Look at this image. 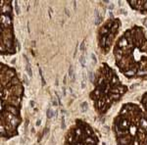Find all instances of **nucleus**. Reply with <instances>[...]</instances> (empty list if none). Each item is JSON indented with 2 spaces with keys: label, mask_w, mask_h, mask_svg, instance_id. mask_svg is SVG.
Segmentation results:
<instances>
[{
  "label": "nucleus",
  "mask_w": 147,
  "mask_h": 145,
  "mask_svg": "<svg viewBox=\"0 0 147 145\" xmlns=\"http://www.w3.org/2000/svg\"><path fill=\"white\" fill-rule=\"evenodd\" d=\"M115 63L129 78H147V34L142 27L127 28L113 47Z\"/></svg>",
  "instance_id": "1"
},
{
  "label": "nucleus",
  "mask_w": 147,
  "mask_h": 145,
  "mask_svg": "<svg viewBox=\"0 0 147 145\" xmlns=\"http://www.w3.org/2000/svg\"><path fill=\"white\" fill-rule=\"evenodd\" d=\"M1 74V137L10 139L19 134L18 128L22 123V102L24 86L14 68L0 64Z\"/></svg>",
  "instance_id": "2"
},
{
  "label": "nucleus",
  "mask_w": 147,
  "mask_h": 145,
  "mask_svg": "<svg viewBox=\"0 0 147 145\" xmlns=\"http://www.w3.org/2000/svg\"><path fill=\"white\" fill-rule=\"evenodd\" d=\"M117 145H147V115L139 105L125 103L113 121Z\"/></svg>",
  "instance_id": "3"
},
{
  "label": "nucleus",
  "mask_w": 147,
  "mask_h": 145,
  "mask_svg": "<svg viewBox=\"0 0 147 145\" xmlns=\"http://www.w3.org/2000/svg\"><path fill=\"white\" fill-rule=\"evenodd\" d=\"M127 92V86L107 63H102L93 78V89L89 93L93 107L99 115L107 113Z\"/></svg>",
  "instance_id": "4"
},
{
  "label": "nucleus",
  "mask_w": 147,
  "mask_h": 145,
  "mask_svg": "<svg viewBox=\"0 0 147 145\" xmlns=\"http://www.w3.org/2000/svg\"><path fill=\"white\" fill-rule=\"evenodd\" d=\"M13 5L9 0L1 1V55H14L17 52V39L14 34Z\"/></svg>",
  "instance_id": "5"
},
{
  "label": "nucleus",
  "mask_w": 147,
  "mask_h": 145,
  "mask_svg": "<svg viewBox=\"0 0 147 145\" xmlns=\"http://www.w3.org/2000/svg\"><path fill=\"white\" fill-rule=\"evenodd\" d=\"M64 145H99V138L88 123L77 119L66 134Z\"/></svg>",
  "instance_id": "6"
},
{
  "label": "nucleus",
  "mask_w": 147,
  "mask_h": 145,
  "mask_svg": "<svg viewBox=\"0 0 147 145\" xmlns=\"http://www.w3.org/2000/svg\"><path fill=\"white\" fill-rule=\"evenodd\" d=\"M122 27L121 20L118 18H110L97 30V45L103 54H108L113 47L116 36Z\"/></svg>",
  "instance_id": "7"
},
{
  "label": "nucleus",
  "mask_w": 147,
  "mask_h": 145,
  "mask_svg": "<svg viewBox=\"0 0 147 145\" xmlns=\"http://www.w3.org/2000/svg\"><path fill=\"white\" fill-rule=\"evenodd\" d=\"M127 4L131 7L134 10L138 11L141 14H147V1L141 0H129Z\"/></svg>",
  "instance_id": "8"
},
{
  "label": "nucleus",
  "mask_w": 147,
  "mask_h": 145,
  "mask_svg": "<svg viewBox=\"0 0 147 145\" xmlns=\"http://www.w3.org/2000/svg\"><path fill=\"white\" fill-rule=\"evenodd\" d=\"M140 103H141V107L143 109V111L146 113L147 115V92H145L141 97V100H140Z\"/></svg>",
  "instance_id": "9"
},
{
  "label": "nucleus",
  "mask_w": 147,
  "mask_h": 145,
  "mask_svg": "<svg viewBox=\"0 0 147 145\" xmlns=\"http://www.w3.org/2000/svg\"><path fill=\"white\" fill-rule=\"evenodd\" d=\"M27 71H28V75H30V77H32V70H30V65H28V63L27 64Z\"/></svg>",
  "instance_id": "10"
},
{
  "label": "nucleus",
  "mask_w": 147,
  "mask_h": 145,
  "mask_svg": "<svg viewBox=\"0 0 147 145\" xmlns=\"http://www.w3.org/2000/svg\"><path fill=\"white\" fill-rule=\"evenodd\" d=\"M80 63H82V66H84V65H85V58H84V55L80 56Z\"/></svg>",
  "instance_id": "11"
},
{
  "label": "nucleus",
  "mask_w": 147,
  "mask_h": 145,
  "mask_svg": "<svg viewBox=\"0 0 147 145\" xmlns=\"http://www.w3.org/2000/svg\"><path fill=\"white\" fill-rule=\"evenodd\" d=\"M47 116H48V118H52V117H53V112H52V110H48Z\"/></svg>",
  "instance_id": "12"
},
{
  "label": "nucleus",
  "mask_w": 147,
  "mask_h": 145,
  "mask_svg": "<svg viewBox=\"0 0 147 145\" xmlns=\"http://www.w3.org/2000/svg\"><path fill=\"white\" fill-rule=\"evenodd\" d=\"M69 75H70V77L74 78V73H73V68L70 67V72H69Z\"/></svg>",
  "instance_id": "13"
},
{
  "label": "nucleus",
  "mask_w": 147,
  "mask_h": 145,
  "mask_svg": "<svg viewBox=\"0 0 147 145\" xmlns=\"http://www.w3.org/2000/svg\"><path fill=\"white\" fill-rule=\"evenodd\" d=\"M85 86H86V80H82V88H85Z\"/></svg>",
  "instance_id": "14"
},
{
  "label": "nucleus",
  "mask_w": 147,
  "mask_h": 145,
  "mask_svg": "<svg viewBox=\"0 0 147 145\" xmlns=\"http://www.w3.org/2000/svg\"><path fill=\"white\" fill-rule=\"evenodd\" d=\"M86 108H87V105H86V103L84 102V111L86 110Z\"/></svg>",
  "instance_id": "15"
},
{
  "label": "nucleus",
  "mask_w": 147,
  "mask_h": 145,
  "mask_svg": "<svg viewBox=\"0 0 147 145\" xmlns=\"http://www.w3.org/2000/svg\"><path fill=\"white\" fill-rule=\"evenodd\" d=\"M40 125V120L37 121V123H36V125Z\"/></svg>",
  "instance_id": "16"
}]
</instances>
